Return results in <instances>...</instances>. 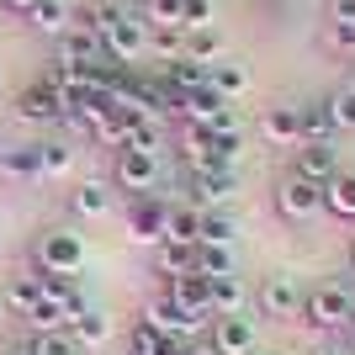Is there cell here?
I'll return each mask as SVG.
<instances>
[{
  "instance_id": "cell-1",
  "label": "cell",
  "mask_w": 355,
  "mask_h": 355,
  "mask_svg": "<svg viewBox=\"0 0 355 355\" xmlns=\"http://www.w3.org/2000/svg\"><path fill=\"white\" fill-rule=\"evenodd\" d=\"M297 324L313 329V334H334V329H350V324H355V308H350V292H345V276L308 286V302H302V318H297Z\"/></svg>"
},
{
  "instance_id": "cell-2",
  "label": "cell",
  "mask_w": 355,
  "mask_h": 355,
  "mask_svg": "<svg viewBox=\"0 0 355 355\" xmlns=\"http://www.w3.org/2000/svg\"><path fill=\"white\" fill-rule=\"evenodd\" d=\"M302 302H308V286L297 282L292 270H270L266 282L254 286V308L270 324H297L302 318Z\"/></svg>"
},
{
  "instance_id": "cell-3",
  "label": "cell",
  "mask_w": 355,
  "mask_h": 355,
  "mask_svg": "<svg viewBox=\"0 0 355 355\" xmlns=\"http://www.w3.org/2000/svg\"><path fill=\"white\" fill-rule=\"evenodd\" d=\"M239 196V164H207V170H186V202L196 212H218Z\"/></svg>"
},
{
  "instance_id": "cell-4",
  "label": "cell",
  "mask_w": 355,
  "mask_h": 355,
  "mask_svg": "<svg viewBox=\"0 0 355 355\" xmlns=\"http://www.w3.org/2000/svg\"><path fill=\"white\" fill-rule=\"evenodd\" d=\"M32 266L59 270V276H80V266H85V234H74V228H48V234L37 239Z\"/></svg>"
},
{
  "instance_id": "cell-5",
  "label": "cell",
  "mask_w": 355,
  "mask_h": 355,
  "mask_svg": "<svg viewBox=\"0 0 355 355\" xmlns=\"http://www.w3.org/2000/svg\"><path fill=\"white\" fill-rule=\"evenodd\" d=\"M101 43H106V53H112L117 64H128V69H133V64L148 53V21H144L138 11H122V6H117V16H112V21H106V32H101Z\"/></svg>"
},
{
  "instance_id": "cell-6",
  "label": "cell",
  "mask_w": 355,
  "mask_h": 355,
  "mask_svg": "<svg viewBox=\"0 0 355 355\" xmlns=\"http://www.w3.org/2000/svg\"><path fill=\"white\" fill-rule=\"evenodd\" d=\"M138 318H144V324H154L159 334H170V340H180V345H191L196 334L207 329V318H191V313L180 308L175 297L164 292V286H159V292H154V297L144 302V313H138Z\"/></svg>"
},
{
  "instance_id": "cell-7",
  "label": "cell",
  "mask_w": 355,
  "mask_h": 355,
  "mask_svg": "<svg viewBox=\"0 0 355 355\" xmlns=\"http://www.w3.org/2000/svg\"><path fill=\"white\" fill-rule=\"evenodd\" d=\"M175 117L186 122V128H207V133H218V128H239V117H234V106L223 101L212 85H202V90H186L175 101Z\"/></svg>"
},
{
  "instance_id": "cell-8",
  "label": "cell",
  "mask_w": 355,
  "mask_h": 355,
  "mask_svg": "<svg viewBox=\"0 0 355 355\" xmlns=\"http://www.w3.org/2000/svg\"><path fill=\"white\" fill-rule=\"evenodd\" d=\"M276 212H282L286 223H313L324 218V186H313V180L292 175L286 170L282 180H276Z\"/></svg>"
},
{
  "instance_id": "cell-9",
  "label": "cell",
  "mask_w": 355,
  "mask_h": 355,
  "mask_svg": "<svg viewBox=\"0 0 355 355\" xmlns=\"http://www.w3.org/2000/svg\"><path fill=\"white\" fill-rule=\"evenodd\" d=\"M159 180V154L154 148H117V164H112V186L128 196H148Z\"/></svg>"
},
{
  "instance_id": "cell-10",
  "label": "cell",
  "mask_w": 355,
  "mask_h": 355,
  "mask_svg": "<svg viewBox=\"0 0 355 355\" xmlns=\"http://www.w3.org/2000/svg\"><path fill=\"white\" fill-rule=\"evenodd\" d=\"M164 212H170V202H159V196H133L128 212H122L128 239L144 244V250H159V244H164Z\"/></svg>"
},
{
  "instance_id": "cell-11",
  "label": "cell",
  "mask_w": 355,
  "mask_h": 355,
  "mask_svg": "<svg viewBox=\"0 0 355 355\" xmlns=\"http://www.w3.org/2000/svg\"><path fill=\"white\" fill-rule=\"evenodd\" d=\"M16 117L32 122V128H59V122H64V96L48 85L43 74H37V80L16 96Z\"/></svg>"
},
{
  "instance_id": "cell-12",
  "label": "cell",
  "mask_w": 355,
  "mask_h": 355,
  "mask_svg": "<svg viewBox=\"0 0 355 355\" xmlns=\"http://www.w3.org/2000/svg\"><path fill=\"white\" fill-rule=\"evenodd\" d=\"M207 329H212V340H207L212 355H254V318L234 313V318H212Z\"/></svg>"
},
{
  "instance_id": "cell-13",
  "label": "cell",
  "mask_w": 355,
  "mask_h": 355,
  "mask_svg": "<svg viewBox=\"0 0 355 355\" xmlns=\"http://www.w3.org/2000/svg\"><path fill=\"white\" fill-rule=\"evenodd\" d=\"M292 175L313 180V186H329V180L340 175V148H334V144H297Z\"/></svg>"
},
{
  "instance_id": "cell-14",
  "label": "cell",
  "mask_w": 355,
  "mask_h": 355,
  "mask_svg": "<svg viewBox=\"0 0 355 355\" xmlns=\"http://www.w3.org/2000/svg\"><path fill=\"white\" fill-rule=\"evenodd\" d=\"M112 207H117V191H112V180H80L69 191V212L74 218H85V223H101V218H112Z\"/></svg>"
},
{
  "instance_id": "cell-15",
  "label": "cell",
  "mask_w": 355,
  "mask_h": 355,
  "mask_svg": "<svg viewBox=\"0 0 355 355\" xmlns=\"http://www.w3.org/2000/svg\"><path fill=\"white\" fill-rule=\"evenodd\" d=\"M164 292L175 297V302L191 313V318H207V324H212V276L191 270V276H175V282H164Z\"/></svg>"
},
{
  "instance_id": "cell-16",
  "label": "cell",
  "mask_w": 355,
  "mask_h": 355,
  "mask_svg": "<svg viewBox=\"0 0 355 355\" xmlns=\"http://www.w3.org/2000/svg\"><path fill=\"white\" fill-rule=\"evenodd\" d=\"M260 133H266V144L276 148H297L302 144V106H266V117H260Z\"/></svg>"
},
{
  "instance_id": "cell-17",
  "label": "cell",
  "mask_w": 355,
  "mask_h": 355,
  "mask_svg": "<svg viewBox=\"0 0 355 355\" xmlns=\"http://www.w3.org/2000/svg\"><path fill=\"white\" fill-rule=\"evenodd\" d=\"M69 334H74V345H80L85 355L90 350H106V345H112V313L90 302L85 313H74V318H69Z\"/></svg>"
},
{
  "instance_id": "cell-18",
  "label": "cell",
  "mask_w": 355,
  "mask_h": 355,
  "mask_svg": "<svg viewBox=\"0 0 355 355\" xmlns=\"http://www.w3.org/2000/svg\"><path fill=\"white\" fill-rule=\"evenodd\" d=\"M53 59H64V64H101V59H112L106 53V43H101V32H90V27H69L59 37V53Z\"/></svg>"
},
{
  "instance_id": "cell-19",
  "label": "cell",
  "mask_w": 355,
  "mask_h": 355,
  "mask_svg": "<svg viewBox=\"0 0 355 355\" xmlns=\"http://www.w3.org/2000/svg\"><path fill=\"white\" fill-rule=\"evenodd\" d=\"M0 180H11V186H32V180H43V170H37V144L0 148Z\"/></svg>"
},
{
  "instance_id": "cell-20",
  "label": "cell",
  "mask_w": 355,
  "mask_h": 355,
  "mask_svg": "<svg viewBox=\"0 0 355 355\" xmlns=\"http://www.w3.org/2000/svg\"><path fill=\"white\" fill-rule=\"evenodd\" d=\"M239 218L228 207H218V212H202V223H196V244H223V250H239Z\"/></svg>"
},
{
  "instance_id": "cell-21",
  "label": "cell",
  "mask_w": 355,
  "mask_h": 355,
  "mask_svg": "<svg viewBox=\"0 0 355 355\" xmlns=\"http://www.w3.org/2000/svg\"><path fill=\"white\" fill-rule=\"evenodd\" d=\"M207 85L218 90L223 101H234V96H244V90H250V64L244 59H218L207 69Z\"/></svg>"
},
{
  "instance_id": "cell-22",
  "label": "cell",
  "mask_w": 355,
  "mask_h": 355,
  "mask_svg": "<svg viewBox=\"0 0 355 355\" xmlns=\"http://www.w3.org/2000/svg\"><path fill=\"white\" fill-rule=\"evenodd\" d=\"M154 270H159L164 282L191 276V270H196V244H170V239H164L159 250H154Z\"/></svg>"
},
{
  "instance_id": "cell-23",
  "label": "cell",
  "mask_w": 355,
  "mask_h": 355,
  "mask_svg": "<svg viewBox=\"0 0 355 355\" xmlns=\"http://www.w3.org/2000/svg\"><path fill=\"white\" fill-rule=\"evenodd\" d=\"M69 6H64V0H37V6H32L27 11V27L32 32H43V37H64V32H69Z\"/></svg>"
},
{
  "instance_id": "cell-24",
  "label": "cell",
  "mask_w": 355,
  "mask_h": 355,
  "mask_svg": "<svg viewBox=\"0 0 355 355\" xmlns=\"http://www.w3.org/2000/svg\"><path fill=\"white\" fill-rule=\"evenodd\" d=\"M196 270L223 282V276H239V250H223V244H196Z\"/></svg>"
},
{
  "instance_id": "cell-25",
  "label": "cell",
  "mask_w": 355,
  "mask_h": 355,
  "mask_svg": "<svg viewBox=\"0 0 355 355\" xmlns=\"http://www.w3.org/2000/svg\"><path fill=\"white\" fill-rule=\"evenodd\" d=\"M324 212H334V218H355V170H340V175L324 186Z\"/></svg>"
},
{
  "instance_id": "cell-26",
  "label": "cell",
  "mask_w": 355,
  "mask_h": 355,
  "mask_svg": "<svg viewBox=\"0 0 355 355\" xmlns=\"http://www.w3.org/2000/svg\"><path fill=\"white\" fill-rule=\"evenodd\" d=\"M207 69H212V64L175 59V64H164V85L175 90V96H186V90H202V85H207Z\"/></svg>"
},
{
  "instance_id": "cell-27",
  "label": "cell",
  "mask_w": 355,
  "mask_h": 355,
  "mask_svg": "<svg viewBox=\"0 0 355 355\" xmlns=\"http://www.w3.org/2000/svg\"><path fill=\"white\" fill-rule=\"evenodd\" d=\"M37 297H43V282H37V270H27V276H11V286H6V308H11L16 318H27V313L37 308Z\"/></svg>"
},
{
  "instance_id": "cell-28",
  "label": "cell",
  "mask_w": 355,
  "mask_h": 355,
  "mask_svg": "<svg viewBox=\"0 0 355 355\" xmlns=\"http://www.w3.org/2000/svg\"><path fill=\"white\" fill-rule=\"evenodd\" d=\"M196 223H202V212L191 202H175V207L164 212V239L170 244H196Z\"/></svg>"
},
{
  "instance_id": "cell-29",
  "label": "cell",
  "mask_w": 355,
  "mask_h": 355,
  "mask_svg": "<svg viewBox=\"0 0 355 355\" xmlns=\"http://www.w3.org/2000/svg\"><path fill=\"white\" fill-rule=\"evenodd\" d=\"M244 302H250V292H244L239 276L212 282V318H234V313H244Z\"/></svg>"
},
{
  "instance_id": "cell-30",
  "label": "cell",
  "mask_w": 355,
  "mask_h": 355,
  "mask_svg": "<svg viewBox=\"0 0 355 355\" xmlns=\"http://www.w3.org/2000/svg\"><path fill=\"white\" fill-rule=\"evenodd\" d=\"M37 170H43V180H64V175L74 170V148L59 144V138L37 144Z\"/></svg>"
},
{
  "instance_id": "cell-31",
  "label": "cell",
  "mask_w": 355,
  "mask_h": 355,
  "mask_svg": "<svg viewBox=\"0 0 355 355\" xmlns=\"http://www.w3.org/2000/svg\"><path fill=\"white\" fill-rule=\"evenodd\" d=\"M186 59H196V64H218V59H228V43H223V32H212V27L186 32Z\"/></svg>"
},
{
  "instance_id": "cell-32",
  "label": "cell",
  "mask_w": 355,
  "mask_h": 355,
  "mask_svg": "<svg viewBox=\"0 0 355 355\" xmlns=\"http://www.w3.org/2000/svg\"><path fill=\"white\" fill-rule=\"evenodd\" d=\"M27 329L32 334H53V329H69V308L53 302V297H37V308L27 313Z\"/></svg>"
},
{
  "instance_id": "cell-33",
  "label": "cell",
  "mask_w": 355,
  "mask_h": 355,
  "mask_svg": "<svg viewBox=\"0 0 355 355\" xmlns=\"http://www.w3.org/2000/svg\"><path fill=\"white\" fill-rule=\"evenodd\" d=\"M148 53H159L164 64L186 59V27H148Z\"/></svg>"
},
{
  "instance_id": "cell-34",
  "label": "cell",
  "mask_w": 355,
  "mask_h": 355,
  "mask_svg": "<svg viewBox=\"0 0 355 355\" xmlns=\"http://www.w3.org/2000/svg\"><path fill=\"white\" fill-rule=\"evenodd\" d=\"M180 159H186V170H207V164H212V133H207V128H186V138H180Z\"/></svg>"
},
{
  "instance_id": "cell-35",
  "label": "cell",
  "mask_w": 355,
  "mask_h": 355,
  "mask_svg": "<svg viewBox=\"0 0 355 355\" xmlns=\"http://www.w3.org/2000/svg\"><path fill=\"white\" fill-rule=\"evenodd\" d=\"M329 133H334L329 101H313V106H302V144H329Z\"/></svg>"
},
{
  "instance_id": "cell-36",
  "label": "cell",
  "mask_w": 355,
  "mask_h": 355,
  "mask_svg": "<svg viewBox=\"0 0 355 355\" xmlns=\"http://www.w3.org/2000/svg\"><path fill=\"white\" fill-rule=\"evenodd\" d=\"M244 154V128H218L212 133V164H239Z\"/></svg>"
},
{
  "instance_id": "cell-37",
  "label": "cell",
  "mask_w": 355,
  "mask_h": 355,
  "mask_svg": "<svg viewBox=\"0 0 355 355\" xmlns=\"http://www.w3.org/2000/svg\"><path fill=\"white\" fill-rule=\"evenodd\" d=\"M27 350H32V355H85L80 345H74L69 329H53V334H32Z\"/></svg>"
},
{
  "instance_id": "cell-38",
  "label": "cell",
  "mask_w": 355,
  "mask_h": 355,
  "mask_svg": "<svg viewBox=\"0 0 355 355\" xmlns=\"http://www.w3.org/2000/svg\"><path fill=\"white\" fill-rule=\"evenodd\" d=\"M329 117H334V133H355V90H334L329 96Z\"/></svg>"
},
{
  "instance_id": "cell-39",
  "label": "cell",
  "mask_w": 355,
  "mask_h": 355,
  "mask_svg": "<svg viewBox=\"0 0 355 355\" xmlns=\"http://www.w3.org/2000/svg\"><path fill=\"white\" fill-rule=\"evenodd\" d=\"M180 6H186V0H144V21L148 27H180Z\"/></svg>"
},
{
  "instance_id": "cell-40",
  "label": "cell",
  "mask_w": 355,
  "mask_h": 355,
  "mask_svg": "<svg viewBox=\"0 0 355 355\" xmlns=\"http://www.w3.org/2000/svg\"><path fill=\"white\" fill-rule=\"evenodd\" d=\"M180 27L186 32L212 27V0H186V6H180Z\"/></svg>"
},
{
  "instance_id": "cell-41",
  "label": "cell",
  "mask_w": 355,
  "mask_h": 355,
  "mask_svg": "<svg viewBox=\"0 0 355 355\" xmlns=\"http://www.w3.org/2000/svg\"><path fill=\"white\" fill-rule=\"evenodd\" d=\"M329 21L334 27H355V0H329Z\"/></svg>"
},
{
  "instance_id": "cell-42",
  "label": "cell",
  "mask_w": 355,
  "mask_h": 355,
  "mask_svg": "<svg viewBox=\"0 0 355 355\" xmlns=\"http://www.w3.org/2000/svg\"><path fill=\"white\" fill-rule=\"evenodd\" d=\"M329 48H340V53H355V27H329Z\"/></svg>"
},
{
  "instance_id": "cell-43",
  "label": "cell",
  "mask_w": 355,
  "mask_h": 355,
  "mask_svg": "<svg viewBox=\"0 0 355 355\" xmlns=\"http://www.w3.org/2000/svg\"><path fill=\"white\" fill-rule=\"evenodd\" d=\"M313 355H350V350H345V340H324V345H318Z\"/></svg>"
},
{
  "instance_id": "cell-44",
  "label": "cell",
  "mask_w": 355,
  "mask_h": 355,
  "mask_svg": "<svg viewBox=\"0 0 355 355\" xmlns=\"http://www.w3.org/2000/svg\"><path fill=\"white\" fill-rule=\"evenodd\" d=\"M0 6H6V11H16V16H27L32 6H37V0H0Z\"/></svg>"
},
{
  "instance_id": "cell-45",
  "label": "cell",
  "mask_w": 355,
  "mask_h": 355,
  "mask_svg": "<svg viewBox=\"0 0 355 355\" xmlns=\"http://www.w3.org/2000/svg\"><path fill=\"white\" fill-rule=\"evenodd\" d=\"M180 355H212V350H207V345H186Z\"/></svg>"
},
{
  "instance_id": "cell-46",
  "label": "cell",
  "mask_w": 355,
  "mask_h": 355,
  "mask_svg": "<svg viewBox=\"0 0 355 355\" xmlns=\"http://www.w3.org/2000/svg\"><path fill=\"white\" fill-rule=\"evenodd\" d=\"M345 350H350V355H355V324H350V329H345Z\"/></svg>"
},
{
  "instance_id": "cell-47",
  "label": "cell",
  "mask_w": 355,
  "mask_h": 355,
  "mask_svg": "<svg viewBox=\"0 0 355 355\" xmlns=\"http://www.w3.org/2000/svg\"><path fill=\"white\" fill-rule=\"evenodd\" d=\"M350 276H355V234H350Z\"/></svg>"
},
{
  "instance_id": "cell-48",
  "label": "cell",
  "mask_w": 355,
  "mask_h": 355,
  "mask_svg": "<svg viewBox=\"0 0 355 355\" xmlns=\"http://www.w3.org/2000/svg\"><path fill=\"white\" fill-rule=\"evenodd\" d=\"M6 355H32V350H6Z\"/></svg>"
},
{
  "instance_id": "cell-49",
  "label": "cell",
  "mask_w": 355,
  "mask_h": 355,
  "mask_svg": "<svg viewBox=\"0 0 355 355\" xmlns=\"http://www.w3.org/2000/svg\"><path fill=\"white\" fill-rule=\"evenodd\" d=\"M270 6H292V0H270Z\"/></svg>"
},
{
  "instance_id": "cell-50",
  "label": "cell",
  "mask_w": 355,
  "mask_h": 355,
  "mask_svg": "<svg viewBox=\"0 0 355 355\" xmlns=\"http://www.w3.org/2000/svg\"><path fill=\"white\" fill-rule=\"evenodd\" d=\"M350 90H355V74H350Z\"/></svg>"
},
{
  "instance_id": "cell-51",
  "label": "cell",
  "mask_w": 355,
  "mask_h": 355,
  "mask_svg": "<svg viewBox=\"0 0 355 355\" xmlns=\"http://www.w3.org/2000/svg\"><path fill=\"white\" fill-rule=\"evenodd\" d=\"M117 355H128V350H117Z\"/></svg>"
}]
</instances>
